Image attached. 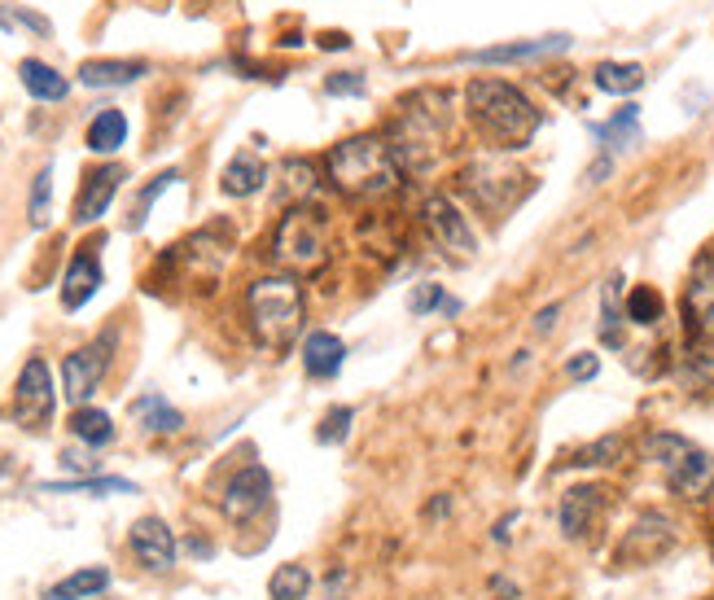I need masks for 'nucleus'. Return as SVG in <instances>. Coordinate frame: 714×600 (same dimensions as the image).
Segmentation results:
<instances>
[{
	"instance_id": "obj_1",
	"label": "nucleus",
	"mask_w": 714,
	"mask_h": 600,
	"mask_svg": "<svg viewBox=\"0 0 714 600\" xmlns=\"http://www.w3.org/2000/svg\"><path fill=\"white\" fill-rule=\"evenodd\" d=\"M448 127H452L448 93H439V88L412 93V97L399 106L390 131H386V145H390V158L399 162V171L426 176V171L439 162V154H443Z\"/></svg>"
},
{
	"instance_id": "obj_2",
	"label": "nucleus",
	"mask_w": 714,
	"mask_h": 600,
	"mask_svg": "<svg viewBox=\"0 0 714 600\" xmlns=\"http://www.w3.org/2000/svg\"><path fill=\"white\" fill-rule=\"evenodd\" d=\"M245 320L250 334L263 351L285 356L294 347V338L303 334V290L294 276L276 272V276H259L245 290Z\"/></svg>"
},
{
	"instance_id": "obj_3",
	"label": "nucleus",
	"mask_w": 714,
	"mask_h": 600,
	"mask_svg": "<svg viewBox=\"0 0 714 600\" xmlns=\"http://www.w3.org/2000/svg\"><path fill=\"white\" fill-rule=\"evenodd\" d=\"M465 106H470V119H474L477 131L486 140L504 145V149H522L539 131V119H544L531 106V97L522 88L504 84V80H474L465 88Z\"/></svg>"
},
{
	"instance_id": "obj_4",
	"label": "nucleus",
	"mask_w": 714,
	"mask_h": 600,
	"mask_svg": "<svg viewBox=\"0 0 714 600\" xmlns=\"http://www.w3.org/2000/svg\"><path fill=\"white\" fill-rule=\"evenodd\" d=\"M325 167H329L334 189L356 198V202L386 198L399 185V162L390 158L386 136H347L343 145L329 149Z\"/></svg>"
},
{
	"instance_id": "obj_5",
	"label": "nucleus",
	"mask_w": 714,
	"mask_h": 600,
	"mask_svg": "<svg viewBox=\"0 0 714 600\" xmlns=\"http://www.w3.org/2000/svg\"><path fill=\"white\" fill-rule=\"evenodd\" d=\"M267 254L285 276H316L329 263V215L312 202L290 207L272 233Z\"/></svg>"
},
{
	"instance_id": "obj_6",
	"label": "nucleus",
	"mask_w": 714,
	"mask_h": 600,
	"mask_svg": "<svg viewBox=\"0 0 714 600\" xmlns=\"http://www.w3.org/2000/svg\"><path fill=\"white\" fill-rule=\"evenodd\" d=\"M461 189L474 198L477 211H486V215L500 220L508 207H517V198L531 185H526V176L513 162H504V158H477V162H470L461 171Z\"/></svg>"
},
{
	"instance_id": "obj_7",
	"label": "nucleus",
	"mask_w": 714,
	"mask_h": 600,
	"mask_svg": "<svg viewBox=\"0 0 714 600\" xmlns=\"http://www.w3.org/2000/svg\"><path fill=\"white\" fill-rule=\"evenodd\" d=\"M421 229L430 233V241H434L439 254H448V259H456V263H470L477 254L474 229H470V220L461 215V207H456L448 193H430V198L421 202Z\"/></svg>"
},
{
	"instance_id": "obj_8",
	"label": "nucleus",
	"mask_w": 714,
	"mask_h": 600,
	"mask_svg": "<svg viewBox=\"0 0 714 600\" xmlns=\"http://www.w3.org/2000/svg\"><path fill=\"white\" fill-rule=\"evenodd\" d=\"M229 254H233V233L216 224V229H202V233H193L189 241L171 245L167 250V263H180L185 267V281H207L211 285L224 272Z\"/></svg>"
},
{
	"instance_id": "obj_9",
	"label": "nucleus",
	"mask_w": 714,
	"mask_h": 600,
	"mask_svg": "<svg viewBox=\"0 0 714 600\" xmlns=\"http://www.w3.org/2000/svg\"><path fill=\"white\" fill-rule=\"evenodd\" d=\"M53 403H57L53 372H49V364L40 360V356H31V360L22 364V372H18V386H13V417H18V425L44 430L53 421Z\"/></svg>"
},
{
	"instance_id": "obj_10",
	"label": "nucleus",
	"mask_w": 714,
	"mask_h": 600,
	"mask_svg": "<svg viewBox=\"0 0 714 600\" xmlns=\"http://www.w3.org/2000/svg\"><path fill=\"white\" fill-rule=\"evenodd\" d=\"M111 334L102 338V343H93V347H80V351H71L66 360H62V394L75 403V408H88V399L97 394V386H102V377H106V368H111Z\"/></svg>"
},
{
	"instance_id": "obj_11",
	"label": "nucleus",
	"mask_w": 714,
	"mask_h": 600,
	"mask_svg": "<svg viewBox=\"0 0 714 600\" xmlns=\"http://www.w3.org/2000/svg\"><path fill=\"white\" fill-rule=\"evenodd\" d=\"M267 495H272V478H267V470H263V465H245V470H238V474L229 478L220 508H224V517H229V522H250V517L267 504Z\"/></svg>"
},
{
	"instance_id": "obj_12",
	"label": "nucleus",
	"mask_w": 714,
	"mask_h": 600,
	"mask_svg": "<svg viewBox=\"0 0 714 600\" xmlns=\"http://www.w3.org/2000/svg\"><path fill=\"white\" fill-rule=\"evenodd\" d=\"M671 544H675V526H671L662 513H644V517L627 530V539H622V548H618V561L649 566V561H658Z\"/></svg>"
},
{
	"instance_id": "obj_13",
	"label": "nucleus",
	"mask_w": 714,
	"mask_h": 600,
	"mask_svg": "<svg viewBox=\"0 0 714 600\" xmlns=\"http://www.w3.org/2000/svg\"><path fill=\"white\" fill-rule=\"evenodd\" d=\"M127 544H132V557H136L145 570L167 575V570L176 566V535L167 530L162 517H140V522L132 526Z\"/></svg>"
},
{
	"instance_id": "obj_14",
	"label": "nucleus",
	"mask_w": 714,
	"mask_h": 600,
	"mask_svg": "<svg viewBox=\"0 0 714 600\" xmlns=\"http://www.w3.org/2000/svg\"><path fill=\"white\" fill-rule=\"evenodd\" d=\"M119 185H123V167H119V162L97 167V171L84 180L80 198H75V224H97V220L111 211V202H115Z\"/></svg>"
},
{
	"instance_id": "obj_15",
	"label": "nucleus",
	"mask_w": 714,
	"mask_h": 600,
	"mask_svg": "<svg viewBox=\"0 0 714 600\" xmlns=\"http://www.w3.org/2000/svg\"><path fill=\"white\" fill-rule=\"evenodd\" d=\"M570 49V35H544V40H517V44H495V49H474L461 53V62H477V66H504V62H535L548 53Z\"/></svg>"
},
{
	"instance_id": "obj_16",
	"label": "nucleus",
	"mask_w": 714,
	"mask_h": 600,
	"mask_svg": "<svg viewBox=\"0 0 714 600\" xmlns=\"http://www.w3.org/2000/svg\"><path fill=\"white\" fill-rule=\"evenodd\" d=\"M97 290H102V259L93 250H80L71 259L66 276H62V307L66 312H80Z\"/></svg>"
},
{
	"instance_id": "obj_17",
	"label": "nucleus",
	"mask_w": 714,
	"mask_h": 600,
	"mask_svg": "<svg viewBox=\"0 0 714 600\" xmlns=\"http://www.w3.org/2000/svg\"><path fill=\"white\" fill-rule=\"evenodd\" d=\"M600 513H605V491L600 486H575V491L561 495V530L570 539H584Z\"/></svg>"
},
{
	"instance_id": "obj_18",
	"label": "nucleus",
	"mask_w": 714,
	"mask_h": 600,
	"mask_svg": "<svg viewBox=\"0 0 714 600\" xmlns=\"http://www.w3.org/2000/svg\"><path fill=\"white\" fill-rule=\"evenodd\" d=\"M666 482L680 499H706L714 491V456L693 448L675 470H666Z\"/></svg>"
},
{
	"instance_id": "obj_19",
	"label": "nucleus",
	"mask_w": 714,
	"mask_h": 600,
	"mask_svg": "<svg viewBox=\"0 0 714 600\" xmlns=\"http://www.w3.org/2000/svg\"><path fill=\"white\" fill-rule=\"evenodd\" d=\"M343 364H347V347H343L338 334H325V329L307 334V343H303V368H307V377L329 381V377L343 372Z\"/></svg>"
},
{
	"instance_id": "obj_20",
	"label": "nucleus",
	"mask_w": 714,
	"mask_h": 600,
	"mask_svg": "<svg viewBox=\"0 0 714 600\" xmlns=\"http://www.w3.org/2000/svg\"><path fill=\"white\" fill-rule=\"evenodd\" d=\"M684 316L693 325V334H714V259H706L684 294Z\"/></svg>"
},
{
	"instance_id": "obj_21",
	"label": "nucleus",
	"mask_w": 714,
	"mask_h": 600,
	"mask_svg": "<svg viewBox=\"0 0 714 600\" xmlns=\"http://www.w3.org/2000/svg\"><path fill=\"white\" fill-rule=\"evenodd\" d=\"M140 75H149L145 62H123V57H93L80 66V84L84 88H123L136 84Z\"/></svg>"
},
{
	"instance_id": "obj_22",
	"label": "nucleus",
	"mask_w": 714,
	"mask_h": 600,
	"mask_svg": "<svg viewBox=\"0 0 714 600\" xmlns=\"http://www.w3.org/2000/svg\"><path fill=\"white\" fill-rule=\"evenodd\" d=\"M18 80H22V88L35 97V102H66V93H71V84H66V75H57L49 62H40V57H22L18 62Z\"/></svg>"
},
{
	"instance_id": "obj_23",
	"label": "nucleus",
	"mask_w": 714,
	"mask_h": 600,
	"mask_svg": "<svg viewBox=\"0 0 714 600\" xmlns=\"http://www.w3.org/2000/svg\"><path fill=\"white\" fill-rule=\"evenodd\" d=\"M263 185H267V167H263V158H254V154H238V158L224 167V180H220V189H224L229 198H254Z\"/></svg>"
},
{
	"instance_id": "obj_24",
	"label": "nucleus",
	"mask_w": 714,
	"mask_h": 600,
	"mask_svg": "<svg viewBox=\"0 0 714 600\" xmlns=\"http://www.w3.org/2000/svg\"><path fill=\"white\" fill-rule=\"evenodd\" d=\"M680 377L684 386L693 390H711L714 386V334H693L689 351H684V364H680Z\"/></svg>"
},
{
	"instance_id": "obj_25",
	"label": "nucleus",
	"mask_w": 714,
	"mask_h": 600,
	"mask_svg": "<svg viewBox=\"0 0 714 600\" xmlns=\"http://www.w3.org/2000/svg\"><path fill=\"white\" fill-rule=\"evenodd\" d=\"M132 417H136L149 434H180V430H185V417H180L162 394H140V399L132 403Z\"/></svg>"
},
{
	"instance_id": "obj_26",
	"label": "nucleus",
	"mask_w": 714,
	"mask_h": 600,
	"mask_svg": "<svg viewBox=\"0 0 714 600\" xmlns=\"http://www.w3.org/2000/svg\"><path fill=\"white\" fill-rule=\"evenodd\" d=\"M111 588V570L106 566H88V570H75V575H66L62 583H53L44 600H88L97 597V592H106Z\"/></svg>"
},
{
	"instance_id": "obj_27",
	"label": "nucleus",
	"mask_w": 714,
	"mask_h": 600,
	"mask_svg": "<svg viewBox=\"0 0 714 600\" xmlns=\"http://www.w3.org/2000/svg\"><path fill=\"white\" fill-rule=\"evenodd\" d=\"M592 84L600 93H613V97H627L636 88H644V66L636 62H600L592 71Z\"/></svg>"
},
{
	"instance_id": "obj_28",
	"label": "nucleus",
	"mask_w": 714,
	"mask_h": 600,
	"mask_svg": "<svg viewBox=\"0 0 714 600\" xmlns=\"http://www.w3.org/2000/svg\"><path fill=\"white\" fill-rule=\"evenodd\" d=\"M71 434L88 448H106L115 439V421L102 412V408H75L71 412Z\"/></svg>"
},
{
	"instance_id": "obj_29",
	"label": "nucleus",
	"mask_w": 714,
	"mask_h": 600,
	"mask_svg": "<svg viewBox=\"0 0 714 600\" xmlns=\"http://www.w3.org/2000/svg\"><path fill=\"white\" fill-rule=\"evenodd\" d=\"M307 592H312V570L298 566V561L276 566L272 579H267V597L272 600H307Z\"/></svg>"
},
{
	"instance_id": "obj_30",
	"label": "nucleus",
	"mask_w": 714,
	"mask_h": 600,
	"mask_svg": "<svg viewBox=\"0 0 714 600\" xmlns=\"http://www.w3.org/2000/svg\"><path fill=\"white\" fill-rule=\"evenodd\" d=\"M123 140H127L123 110H102L97 119L88 123V149L93 154H115V149H123Z\"/></svg>"
},
{
	"instance_id": "obj_31",
	"label": "nucleus",
	"mask_w": 714,
	"mask_h": 600,
	"mask_svg": "<svg viewBox=\"0 0 714 600\" xmlns=\"http://www.w3.org/2000/svg\"><path fill=\"white\" fill-rule=\"evenodd\" d=\"M640 452H644V461H649V465L675 470V465H680V461L693 452V443H689V439H680V434L658 430V434H649V439H644V448H640Z\"/></svg>"
},
{
	"instance_id": "obj_32",
	"label": "nucleus",
	"mask_w": 714,
	"mask_h": 600,
	"mask_svg": "<svg viewBox=\"0 0 714 600\" xmlns=\"http://www.w3.org/2000/svg\"><path fill=\"white\" fill-rule=\"evenodd\" d=\"M44 495H136L127 478H84V482H44Z\"/></svg>"
},
{
	"instance_id": "obj_33",
	"label": "nucleus",
	"mask_w": 714,
	"mask_h": 600,
	"mask_svg": "<svg viewBox=\"0 0 714 600\" xmlns=\"http://www.w3.org/2000/svg\"><path fill=\"white\" fill-rule=\"evenodd\" d=\"M636 115H640L636 106H622V110H618V115H613L609 123H600V127H592L596 140H605L609 149H627V145H636V140H640V127H636Z\"/></svg>"
},
{
	"instance_id": "obj_34",
	"label": "nucleus",
	"mask_w": 714,
	"mask_h": 600,
	"mask_svg": "<svg viewBox=\"0 0 714 600\" xmlns=\"http://www.w3.org/2000/svg\"><path fill=\"white\" fill-rule=\"evenodd\" d=\"M176 180H180V171L171 167V171L154 176V180H149V185H145V189L136 193V207H132V215H127V229H132V233H136V229H145V220H149V207H154V202H158V198H162V193H167V189H171Z\"/></svg>"
},
{
	"instance_id": "obj_35",
	"label": "nucleus",
	"mask_w": 714,
	"mask_h": 600,
	"mask_svg": "<svg viewBox=\"0 0 714 600\" xmlns=\"http://www.w3.org/2000/svg\"><path fill=\"white\" fill-rule=\"evenodd\" d=\"M281 176H285V193L290 198H312L316 193V162H307V158H285L281 162Z\"/></svg>"
},
{
	"instance_id": "obj_36",
	"label": "nucleus",
	"mask_w": 714,
	"mask_h": 600,
	"mask_svg": "<svg viewBox=\"0 0 714 600\" xmlns=\"http://www.w3.org/2000/svg\"><path fill=\"white\" fill-rule=\"evenodd\" d=\"M627 320L631 325H658L662 320V294L653 285H636L627 298Z\"/></svg>"
},
{
	"instance_id": "obj_37",
	"label": "nucleus",
	"mask_w": 714,
	"mask_h": 600,
	"mask_svg": "<svg viewBox=\"0 0 714 600\" xmlns=\"http://www.w3.org/2000/svg\"><path fill=\"white\" fill-rule=\"evenodd\" d=\"M49 198H53V167H40L35 180H31V207H27L31 229H44L49 224Z\"/></svg>"
},
{
	"instance_id": "obj_38",
	"label": "nucleus",
	"mask_w": 714,
	"mask_h": 600,
	"mask_svg": "<svg viewBox=\"0 0 714 600\" xmlns=\"http://www.w3.org/2000/svg\"><path fill=\"white\" fill-rule=\"evenodd\" d=\"M430 307H448V312H456L461 303H456V298H448V294H443V285L426 281V285H417V294L408 298V312H412V316H426Z\"/></svg>"
},
{
	"instance_id": "obj_39",
	"label": "nucleus",
	"mask_w": 714,
	"mask_h": 600,
	"mask_svg": "<svg viewBox=\"0 0 714 600\" xmlns=\"http://www.w3.org/2000/svg\"><path fill=\"white\" fill-rule=\"evenodd\" d=\"M618 285H622V276H609L605 281V307H600V316H605V343L609 347L618 343Z\"/></svg>"
},
{
	"instance_id": "obj_40",
	"label": "nucleus",
	"mask_w": 714,
	"mask_h": 600,
	"mask_svg": "<svg viewBox=\"0 0 714 600\" xmlns=\"http://www.w3.org/2000/svg\"><path fill=\"white\" fill-rule=\"evenodd\" d=\"M351 408H334V412H325V421H321V443H343L347 439V430H351Z\"/></svg>"
},
{
	"instance_id": "obj_41",
	"label": "nucleus",
	"mask_w": 714,
	"mask_h": 600,
	"mask_svg": "<svg viewBox=\"0 0 714 600\" xmlns=\"http://www.w3.org/2000/svg\"><path fill=\"white\" fill-rule=\"evenodd\" d=\"M622 456V439H600V443H592L588 452H579V461H570V465H613Z\"/></svg>"
},
{
	"instance_id": "obj_42",
	"label": "nucleus",
	"mask_w": 714,
	"mask_h": 600,
	"mask_svg": "<svg viewBox=\"0 0 714 600\" xmlns=\"http://www.w3.org/2000/svg\"><path fill=\"white\" fill-rule=\"evenodd\" d=\"M325 93H334V97H364V75H359V71L329 75V80H325Z\"/></svg>"
},
{
	"instance_id": "obj_43",
	"label": "nucleus",
	"mask_w": 714,
	"mask_h": 600,
	"mask_svg": "<svg viewBox=\"0 0 714 600\" xmlns=\"http://www.w3.org/2000/svg\"><path fill=\"white\" fill-rule=\"evenodd\" d=\"M596 368H600V360H596V356H588V351H584V356H575V360L566 364V372H570L575 381H588V377H596Z\"/></svg>"
},
{
	"instance_id": "obj_44",
	"label": "nucleus",
	"mask_w": 714,
	"mask_h": 600,
	"mask_svg": "<svg viewBox=\"0 0 714 600\" xmlns=\"http://www.w3.org/2000/svg\"><path fill=\"white\" fill-rule=\"evenodd\" d=\"M557 316H561V307H557V303H553V307H544V312L535 316V329H539V334H548V329L557 325Z\"/></svg>"
}]
</instances>
